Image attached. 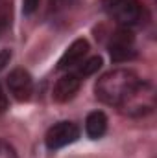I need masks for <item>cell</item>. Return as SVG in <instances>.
Masks as SVG:
<instances>
[{
  "mask_svg": "<svg viewBox=\"0 0 157 158\" xmlns=\"http://www.w3.org/2000/svg\"><path fill=\"white\" fill-rule=\"evenodd\" d=\"M141 88V79L135 72L118 68L104 74L96 83V98L105 105H122Z\"/></svg>",
  "mask_w": 157,
  "mask_h": 158,
  "instance_id": "6da1fadb",
  "label": "cell"
},
{
  "mask_svg": "<svg viewBox=\"0 0 157 158\" xmlns=\"http://www.w3.org/2000/svg\"><path fill=\"white\" fill-rule=\"evenodd\" d=\"M79 136V129L72 121H59L46 132V147L48 149H61L72 142H76Z\"/></svg>",
  "mask_w": 157,
  "mask_h": 158,
  "instance_id": "7a4b0ae2",
  "label": "cell"
},
{
  "mask_svg": "<svg viewBox=\"0 0 157 158\" xmlns=\"http://www.w3.org/2000/svg\"><path fill=\"white\" fill-rule=\"evenodd\" d=\"M7 88H9V92L13 94V98L17 101H28L32 92H34L32 76L22 68L13 70L9 74V77H7Z\"/></svg>",
  "mask_w": 157,
  "mask_h": 158,
  "instance_id": "3957f363",
  "label": "cell"
},
{
  "mask_svg": "<svg viewBox=\"0 0 157 158\" xmlns=\"http://www.w3.org/2000/svg\"><path fill=\"white\" fill-rule=\"evenodd\" d=\"M109 53L113 61H128L135 55V48H133V35L129 30H118L113 35L111 44H109Z\"/></svg>",
  "mask_w": 157,
  "mask_h": 158,
  "instance_id": "277c9868",
  "label": "cell"
},
{
  "mask_svg": "<svg viewBox=\"0 0 157 158\" xmlns=\"http://www.w3.org/2000/svg\"><path fill=\"white\" fill-rule=\"evenodd\" d=\"M111 13L115 15V19L120 24L133 26V24H139L142 19V6L137 0H126V2H120L118 6H115L111 9Z\"/></svg>",
  "mask_w": 157,
  "mask_h": 158,
  "instance_id": "5b68a950",
  "label": "cell"
},
{
  "mask_svg": "<svg viewBox=\"0 0 157 158\" xmlns=\"http://www.w3.org/2000/svg\"><path fill=\"white\" fill-rule=\"evenodd\" d=\"M87 52H89V42H87V40L85 39L74 40V42L67 48V52L61 55V59H59V63H57V68H59V70H67V68L78 66L79 63L83 61V57L87 55Z\"/></svg>",
  "mask_w": 157,
  "mask_h": 158,
  "instance_id": "8992f818",
  "label": "cell"
},
{
  "mask_svg": "<svg viewBox=\"0 0 157 158\" xmlns=\"http://www.w3.org/2000/svg\"><path fill=\"white\" fill-rule=\"evenodd\" d=\"M79 85H81V79L76 74H67V76L59 77L56 86H54V99L59 103L72 99L76 96V92L79 90Z\"/></svg>",
  "mask_w": 157,
  "mask_h": 158,
  "instance_id": "52a82bcc",
  "label": "cell"
},
{
  "mask_svg": "<svg viewBox=\"0 0 157 158\" xmlns=\"http://www.w3.org/2000/svg\"><path fill=\"white\" fill-rule=\"evenodd\" d=\"M85 129H87L89 138H92V140L102 138L105 134V131H107V118H105V114L100 112V110L91 112L87 116V121H85Z\"/></svg>",
  "mask_w": 157,
  "mask_h": 158,
  "instance_id": "ba28073f",
  "label": "cell"
},
{
  "mask_svg": "<svg viewBox=\"0 0 157 158\" xmlns=\"http://www.w3.org/2000/svg\"><path fill=\"white\" fill-rule=\"evenodd\" d=\"M100 66H102V57L94 55V57H91V59L83 61L81 64H78V70H76L74 74H76L79 79L87 77V76H92L94 72H98V70H100Z\"/></svg>",
  "mask_w": 157,
  "mask_h": 158,
  "instance_id": "9c48e42d",
  "label": "cell"
},
{
  "mask_svg": "<svg viewBox=\"0 0 157 158\" xmlns=\"http://www.w3.org/2000/svg\"><path fill=\"white\" fill-rule=\"evenodd\" d=\"M0 158H17L15 149L4 140H0Z\"/></svg>",
  "mask_w": 157,
  "mask_h": 158,
  "instance_id": "30bf717a",
  "label": "cell"
},
{
  "mask_svg": "<svg viewBox=\"0 0 157 158\" xmlns=\"http://www.w3.org/2000/svg\"><path fill=\"white\" fill-rule=\"evenodd\" d=\"M72 2H74V0H50V7H52L54 11H61V9H65V7L72 6Z\"/></svg>",
  "mask_w": 157,
  "mask_h": 158,
  "instance_id": "8fae6325",
  "label": "cell"
},
{
  "mask_svg": "<svg viewBox=\"0 0 157 158\" xmlns=\"http://www.w3.org/2000/svg\"><path fill=\"white\" fill-rule=\"evenodd\" d=\"M39 6V0H22V9L26 15H32Z\"/></svg>",
  "mask_w": 157,
  "mask_h": 158,
  "instance_id": "7c38bea8",
  "label": "cell"
},
{
  "mask_svg": "<svg viewBox=\"0 0 157 158\" xmlns=\"http://www.w3.org/2000/svg\"><path fill=\"white\" fill-rule=\"evenodd\" d=\"M9 59H11V52L9 50H2L0 52V70L9 63Z\"/></svg>",
  "mask_w": 157,
  "mask_h": 158,
  "instance_id": "4fadbf2b",
  "label": "cell"
},
{
  "mask_svg": "<svg viewBox=\"0 0 157 158\" xmlns=\"http://www.w3.org/2000/svg\"><path fill=\"white\" fill-rule=\"evenodd\" d=\"M120 2H126V0H104V7L111 11V9H113L115 6H118Z\"/></svg>",
  "mask_w": 157,
  "mask_h": 158,
  "instance_id": "5bb4252c",
  "label": "cell"
},
{
  "mask_svg": "<svg viewBox=\"0 0 157 158\" xmlns=\"http://www.w3.org/2000/svg\"><path fill=\"white\" fill-rule=\"evenodd\" d=\"M6 109H7V99H6V94H4L2 88H0V114H2Z\"/></svg>",
  "mask_w": 157,
  "mask_h": 158,
  "instance_id": "9a60e30c",
  "label": "cell"
}]
</instances>
